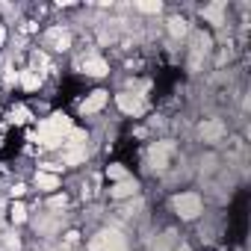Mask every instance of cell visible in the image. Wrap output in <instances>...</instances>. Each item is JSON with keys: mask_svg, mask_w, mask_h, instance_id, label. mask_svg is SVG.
I'll use <instances>...</instances> for the list:
<instances>
[{"mask_svg": "<svg viewBox=\"0 0 251 251\" xmlns=\"http://www.w3.org/2000/svg\"><path fill=\"white\" fill-rule=\"evenodd\" d=\"M133 9L142 12V15H160L163 12V3H160V0H151V3H133Z\"/></svg>", "mask_w": 251, "mask_h": 251, "instance_id": "17", "label": "cell"}, {"mask_svg": "<svg viewBox=\"0 0 251 251\" xmlns=\"http://www.w3.org/2000/svg\"><path fill=\"white\" fill-rule=\"evenodd\" d=\"M136 192H139V183H136L133 177H124V180H118L115 186H109V198H112V201L130 198V195H136Z\"/></svg>", "mask_w": 251, "mask_h": 251, "instance_id": "10", "label": "cell"}, {"mask_svg": "<svg viewBox=\"0 0 251 251\" xmlns=\"http://www.w3.org/2000/svg\"><path fill=\"white\" fill-rule=\"evenodd\" d=\"M106 177L118 183V180H124V177H130V175H127V169H124L121 163H112V166H106Z\"/></svg>", "mask_w": 251, "mask_h": 251, "instance_id": "19", "label": "cell"}, {"mask_svg": "<svg viewBox=\"0 0 251 251\" xmlns=\"http://www.w3.org/2000/svg\"><path fill=\"white\" fill-rule=\"evenodd\" d=\"M175 248H177V242H175V233H172V230H169V233H163V236H160V242L154 245V251H175Z\"/></svg>", "mask_w": 251, "mask_h": 251, "instance_id": "20", "label": "cell"}, {"mask_svg": "<svg viewBox=\"0 0 251 251\" xmlns=\"http://www.w3.org/2000/svg\"><path fill=\"white\" fill-rule=\"evenodd\" d=\"M172 210L180 222H195L204 213V198L198 192H177L172 198Z\"/></svg>", "mask_w": 251, "mask_h": 251, "instance_id": "2", "label": "cell"}, {"mask_svg": "<svg viewBox=\"0 0 251 251\" xmlns=\"http://www.w3.org/2000/svg\"><path fill=\"white\" fill-rule=\"evenodd\" d=\"M95 239H98V251H130L124 233H118V230H103Z\"/></svg>", "mask_w": 251, "mask_h": 251, "instance_id": "6", "label": "cell"}, {"mask_svg": "<svg viewBox=\"0 0 251 251\" xmlns=\"http://www.w3.org/2000/svg\"><path fill=\"white\" fill-rule=\"evenodd\" d=\"M24 192H27V186H21V183H18V186H12V195H18V198H21Z\"/></svg>", "mask_w": 251, "mask_h": 251, "instance_id": "22", "label": "cell"}, {"mask_svg": "<svg viewBox=\"0 0 251 251\" xmlns=\"http://www.w3.org/2000/svg\"><path fill=\"white\" fill-rule=\"evenodd\" d=\"M198 136H201V142L216 145V142H222V139L227 136V124H225L222 118H204V121L198 124Z\"/></svg>", "mask_w": 251, "mask_h": 251, "instance_id": "4", "label": "cell"}, {"mask_svg": "<svg viewBox=\"0 0 251 251\" xmlns=\"http://www.w3.org/2000/svg\"><path fill=\"white\" fill-rule=\"evenodd\" d=\"M89 160V148L80 145V148H65L62 151V163L65 166H77V163H86Z\"/></svg>", "mask_w": 251, "mask_h": 251, "instance_id": "13", "label": "cell"}, {"mask_svg": "<svg viewBox=\"0 0 251 251\" xmlns=\"http://www.w3.org/2000/svg\"><path fill=\"white\" fill-rule=\"evenodd\" d=\"M74 130V121L65 115V112H53L50 118H45L42 124H39V142H42V148H59V145H65V136Z\"/></svg>", "mask_w": 251, "mask_h": 251, "instance_id": "1", "label": "cell"}, {"mask_svg": "<svg viewBox=\"0 0 251 251\" xmlns=\"http://www.w3.org/2000/svg\"><path fill=\"white\" fill-rule=\"evenodd\" d=\"M172 154H175V145H172L169 139H163V142H154V145L148 148V166H151L154 172H163V169H169V163H172Z\"/></svg>", "mask_w": 251, "mask_h": 251, "instance_id": "3", "label": "cell"}, {"mask_svg": "<svg viewBox=\"0 0 251 251\" xmlns=\"http://www.w3.org/2000/svg\"><path fill=\"white\" fill-rule=\"evenodd\" d=\"M65 204H68V198H65V195H53V198L48 201V207H53V210H59V207H65Z\"/></svg>", "mask_w": 251, "mask_h": 251, "instance_id": "21", "label": "cell"}, {"mask_svg": "<svg viewBox=\"0 0 251 251\" xmlns=\"http://www.w3.org/2000/svg\"><path fill=\"white\" fill-rule=\"evenodd\" d=\"M83 74H89V77H106L109 74V62L103 56H98V53H89L83 59Z\"/></svg>", "mask_w": 251, "mask_h": 251, "instance_id": "9", "label": "cell"}, {"mask_svg": "<svg viewBox=\"0 0 251 251\" xmlns=\"http://www.w3.org/2000/svg\"><path fill=\"white\" fill-rule=\"evenodd\" d=\"M175 251H192V248H189L186 242H177V248H175Z\"/></svg>", "mask_w": 251, "mask_h": 251, "instance_id": "23", "label": "cell"}, {"mask_svg": "<svg viewBox=\"0 0 251 251\" xmlns=\"http://www.w3.org/2000/svg\"><path fill=\"white\" fill-rule=\"evenodd\" d=\"M115 103H118V109H121L124 115H133V118H139V115L148 109L145 95H136V92H118V95H115Z\"/></svg>", "mask_w": 251, "mask_h": 251, "instance_id": "5", "label": "cell"}, {"mask_svg": "<svg viewBox=\"0 0 251 251\" xmlns=\"http://www.w3.org/2000/svg\"><path fill=\"white\" fill-rule=\"evenodd\" d=\"M18 83H21L24 92H36V89L42 86V71H36V68H24V71H18Z\"/></svg>", "mask_w": 251, "mask_h": 251, "instance_id": "12", "label": "cell"}, {"mask_svg": "<svg viewBox=\"0 0 251 251\" xmlns=\"http://www.w3.org/2000/svg\"><path fill=\"white\" fill-rule=\"evenodd\" d=\"M45 42H48V48H53V50H68V48H71V30H68V27H50V30L45 33Z\"/></svg>", "mask_w": 251, "mask_h": 251, "instance_id": "7", "label": "cell"}, {"mask_svg": "<svg viewBox=\"0 0 251 251\" xmlns=\"http://www.w3.org/2000/svg\"><path fill=\"white\" fill-rule=\"evenodd\" d=\"M36 189H42V192L59 189V175H50V172H36Z\"/></svg>", "mask_w": 251, "mask_h": 251, "instance_id": "14", "label": "cell"}, {"mask_svg": "<svg viewBox=\"0 0 251 251\" xmlns=\"http://www.w3.org/2000/svg\"><path fill=\"white\" fill-rule=\"evenodd\" d=\"M106 100H109V92L95 89V92H89V98L80 103V112H83V115H95V112H100V109L106 106Z\"/></svg>", "mask_w": 251, "mask_h": 251, "instance_id": "8", "label": "cell"}, {"mask_svg": "<svg viewBox=\"0 0 251 251\" xmlns=\"http://www.w3.org/2000/svg\"><path fill=\"white\" fill-rule=\"evenodd\" d=\"M30 118H33V112H30L24 103H18V106L9 109V121H12V124H27Z\"/></svg>", "mask_w": 251, "mask_h": 251, "instance_id": "16", "label": "cell"}, {"mask_svg": "<svg viewBox=\"0 0 251 251\" xmlns=\"http://www.w3.org/2000/svg\"><path fill=\"white\" fill-rule=\"evenodd\" d=\"M169 33H172V39H183L189 33V21L183 15H172L169 18Z\"/></svg>", "mask_w": 251, "mask_h": 251, "instance_id": "15", "label": "cell"}, {"mask_svg": "<svg viewBox=\"0 0 251 251\" xmlns=\"http://www.w3.org/2000/svg\"><path fill=\"white\" fill-rule=\"evenodd\" d=\"M225 12H227V3H210V6H201V18L213 27H222L225 24Z\"/></svg>", "mask_w": 251, "mask_h": 251, "instance_id": "11", "label": "cell"}, {"mask_svg": "<svg viewBox=\"0 0 251 251\" xmlns=\"http://www.w3.org/2000/svg\"><path fill=\"white\" fill-rule=\"evenodd\" d=\"M9 219H12L15 225H24V222H27V207H24L21 201H15V204L9 207Z\"/></svg>", "mask_w": 251, "mask_h": 251, "instance_id": "18", "label": "cell"}]
</instances>
